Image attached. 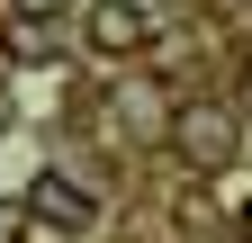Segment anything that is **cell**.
I'll list each match as a JSON object with an SVG mask.
<instances>
[{
	"mask_svg": "<svg viewBox=\"0 0 252 243\" xmlns=\"http://www.w3.org/2000/svg\"><path fill=\"white\" fill-rule=\"evenodd\" d=\"M81 45L108 54V63H126V54L153 45V9H144V0H90V9H81Z\"/></svg>",
	"mask_w": 252,
	"mask_h": 243,
	"instance_id": "6da1fadb",
	"label": "cell"
},
{
	"mask_svg": "<svg viewBox=\"0 0 252 243\" xmlns=\"http://www.w3.org/2000/svg\"><path fill=\"white\" fill-rule=\"evenodd\" d=\"M171 135H180V153L198 162V171H225V162H234V144H243L234 108H216V99H189V108L171 117Z\"/></svg>",
	"mask_w": 252,
	"mask_h": 243,
	"instance_id": "7a4b0ae2",
	"label": "cell"
},
{
	"mask_svg": "<svg viewBox=\"0 0 252 243\" xmlns=\"http://www.w3.org/2000/svg\"><path fill=\"white\" fill-rule=\"evenodd\" d=\"M27 216H45V225H63V234H81V225H90V189H81L72 171H36Z\"/></svg>",
	"mask_w": 252,
	"mask_h": 243,
	"instance_id": "3957f363",
	"label": "cell"
},
{
	"mask_svg": "<svg viewBox=\"0 0 252 243\" xmlns=\"http://www.w3.org/2000/svg\"><path fill=\"white\" fill-rule=\"evenodd\" d=\"M54 9H72V0H18V18L36 27V18H54Z\"/></svg>",
	"mask_w": 252,
	"mask_h": 243,
	"instance_id": "277c9868",
	"label": "cell"
}]
</instances>
